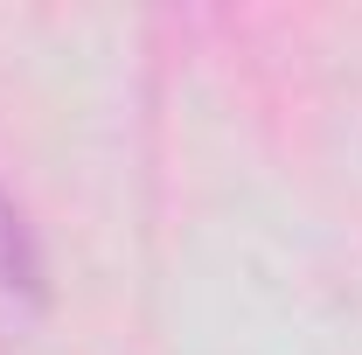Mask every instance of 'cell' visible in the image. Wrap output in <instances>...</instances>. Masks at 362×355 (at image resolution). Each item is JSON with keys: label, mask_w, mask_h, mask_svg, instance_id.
Returning a JSON list of instances; mask_svg holds the SVG:
<instances>
[{"label": "cell", "mask_w": 362, "mask_h": 355, "mask_svg": "<svg viewBox=\"0 0 362 355\" xmlns=\"http://www.w3.org/2000/svg\"><path fill=\"white\" fill-rule=\"evenodd\" d=\"M0 293L42 300V244H35V230H28L21 209H14L7 188H0Z\"/></svg>", "instance_id": "1"}]
</instances>
